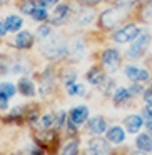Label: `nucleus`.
<instances>
[{
    "mask_svg": "<svg viewBox=\"0 0 152 155\" xmlns=\"http://www.w3.org/2000/svg\"><path fill=\"white\" fill-rule=\"evenodd\" d=\"M124 138H125V132L120 127H112L107 132V140L112 142V143H120V142H124Z\"/></svg>",
    "mask_w": 152,
    "mask_h": 155,
    "instance_id": "obj_12",
    "label": "nucleus"
},
{
    "mask_svg": "<svg viewBox=\"0 0 152 155\" xmlns=\"http://www.w3.org/2000/svg\"><path fill=\"white\" fill-rule=\"evenodd\" d=\"M145 127H147V132L152 135V120H147V124H145Z\"/></svg>",
    "mask_w": 152,
    "mask_h": 155,
    "instance_id": "obj_33",
    "label": "nucleus"
},
{
    "mask_svg": "<svg viewBox=\"0 0 152 155\" xmlns=\"http://www.w3.org/2000/svg\"><path fill=\"white\" fill-rule=\"evenodd\" d=\"M125 75L132 82H144L149 78V72L142 70V68H137V67H127L125 68Z\"/></svg>",
    "mask_w": 152,
    "mask_h": 155,
    "instance_id": "obj_8",
    "label": "nucleus"
},
{
    "mask_svg": "<svg viewBox=\"0 0 152 155\" xmlns=\"http://www.w3.org/2000/svg\"><path fill=\"white\" fill-rule=\"evenodd\" d=\"M87 117H89V108L84 107V105H80V107H75L74 110L70 112V115H69V120H70L72 125L79 127V125H82L85 120H87Z\"/></svg>",
    "mask_w": 152,
    "mask_h": 155,
    "instance_id": "obj_5",
    "label": "nucleus"
},
{
    "mask_svg": "<svg viewBox=\"0 0 152 155\" xmlns=\"http://www.w3.org/2000/svg\"><path fill=\"white\" fill-rule=\"evenodd\" d=\"M32 42H34V37H32L30 32H20L15 37V47L17 48H29V47H32Z\"/></svg>",
    "mask_w": 152,
    "mask_h": 155,
    "instance_id": "obj_10",
    "label": "nucleus"
},
{
    "mask_svg": "<svg viewBox=\"0 0 152 155\" xmlns=\"http://www.w3.org/2000/svg\"><path fill=\"white\" fill-rule=\"evenodd\" d=\"M8 107V97H5L4 94H0V110H5Z\"/></svg>",
    "mask_w": 152,
    "mask_h": 155,
    "instance_id": "obj_26",
    "label": "nucleus"
},
{
    "mask_svg": "<svg viewBox=\"0 0 152 155\" xmlns=\"http://www.w3.org/2000/svg\"><path fill=\"white\" fill-rule=\"evenodd\" d=\"M5 27H7L8 32H17V30H20V27H22V18L19 17V15H10V17H7V20H5Z\"/></svg>",
    "mask_w": 152,
    "mask_h": 155,
    "instance_id": "obj_17",
    "label": "nucleus"
},
{
    "mask_svg": "<svg viewBox=\"0 0 152 155\" xmlns=\"http://www.w3.org/2000/svg\"><path fill=\"white\" fill-rule=\"evenodd\" d=\"M55 118H57V117H54V115H50V114L44 115V117H42V125H44L45 128L52 127V125L55 124Z\"/></svg>",
    "mask_w": 152,
    "mask_h": 155,
    "instance_id": "obj_24",
    "label": "nucleus"
},
{
    "mask_svg": "<svg viewBox=\"0 0 152 155\" xmlns=\"http://www.w3.org/2000/svg\"><path fill=\"white\" fill-rule=\"evenodd\" d=\"M5 32H7V27H5V22H0V37H2V35H5Z\"/></svg>",
    "mask_w": 152,
    "mask_h": 155,
    "instance_id": "obj_32",
    "label": "nucleus"
},
{
    "mask_svg": "<svg viewBox=\"0 0 152 155\" xmlns=\"http://www.w3.org/2000/svg\"><path fill=\"white\" fill-rule=\"evenodd\" d=\"M65 52H67V45L62 44V42L49 44V45H45V48H44V54L47 55L49 58H60L62 55H65Z\"/></svg>",
    "mask_w": 152,
    "mask_h": 155,
    "instance_id": "obj_3",
    "label": "nucleus"
},
{
    "mask_svg": "<svg viewBox=\"0 0 152 155\" xmlns=\"http://www.w3.org/2000/svg\"><path fill=\"white\" fill-rule=\"evenodd\" d=\"M32 17H34L35 20L42 22V20H45V18H47V10H45L44 7H37L34 10V14H32Z\"/></svg>",
    "mask_w": 152,
    "mask_h": 155,
    "instance_id": "obj_22",
    "label": "nucleus"
},
{
    "mask_svg": "<svg viewBox=\"0 0 152 155\" xmlns=\"http://www.w3.org/2000/svg\"><path fill=\"white\" fill-rule=\"evenodd\" d=\"M144 100L147 102V104H152V87L144 90Z\"/></svg>",
    "mask_w": 152,
    "mask_h": 155,
    "instance_id": "obj_27",
    "label": "nucleus"
},
{
    "mask_svg": "<svg viewBox=\"0 0 152 155\" xmlns=\"http://www.w3.org/2000/svg\"><path fill=\"white\" fill-rule=\"evenodd\" d=\"M107 130V125H105V120L102 117H94L90 122H89V132L95 135H100Z\"/></svg>",
    "mask_w": 152,
    "mask_h": 155,
    "instance_id": "obj_9",
    "label": "nucleus"
},
{
    "mask_svg": "<svg viewBox=\"0 0 152 155\" xmlns=\"http://www.w3.org/2000/svg\"><path fill=\"white\" fill-rule=\"evenodd\" d=\"M140 35V30H139L135 25H127V27L120 28V30L115 32L114 40L119 42V44H127V42H132Z\"/></svg>",
    "mask_w": 152,
    "mask_h": 155,
    "instance_id": "obj_1",
    "label": "nucleus"
},
{
    "mask_svg": "<svg viewBox=\"0 0 152 155\" xmlns=\"http://www.w3.org/2000/svg\"><path fill=\"white\" fill-rule=\"evenodd\" d=\"M22 12H24V14H27V15H32L34 14V10L37 7H35V4L34 2H32V0H27V2H24V4H22Z\"/></svg>",
    "mask_w": 152,
    "mask_h": 155,
    "instance_id": "obj_23",
    "label": "nucleus"
},
{
    "mask_svg": "<svg viewBox=\"0 0 152 155\" xmlns=\"http://www.w3.org/2000/svg\"><path fill=\"white\" fill-rule=\"evenodd\" d=\"M107 153V143L102 138H94L89 142V147L85 148V155H105Z\"/></svg>",
    "mask_w": 152,
    "mask_h": 155,
    "instance_id": "obj_7",
    "label": "nucleus"
},
{
    "mask_svg": "<svg viewBox=\"0 0 152 155\" xmlns=\"http://www.w3.org/2000/svg\"><path fill=\"white\" fill-rule=\"evenodd\" d=\"M77 142L75 140H72V142H69L67 145L64 147V150H62V155H77Z\"/></svg>",
    "mask_w": 152,
    "mask_h": 155,
    "instance_id": "obj_20",
    "label": "nucleus"
},
{
    "mask_svg": "<svg viewBox=\"0 0 152 155\" xmlns=\"http://www.w3.org/2000/svg\"><path fill=\"white\" fill-rule=\"evenodd\" d=\"M129 97H130V92H129V88H117V92L114 94V102L115 104H124V102L129 100Z\"/></svg>",
    "mask_w": 152,
    "mask_h": 155,
    "instance_id": "obj_18",
    "label": "nucleus"
},
{
    "mask_svg": "<svg viewBox=\"0 0 152 155\" xmlns=\"http://www.w3.org/2000/svg\"><path fill=\"white\" fill-rule=\"evenodd\" d=\"M142 127V118L139 115H129L125 118V128H127L130 134H137Z\"/></svg>",
    "mask_w": 152,
    "mask_h": 155,
    "instance_id": "obj_11",
    "label": "nucleus"
},
{
    "mask_svg": "<svg viewBox=\"0 0 152 155\" xmlns=\"http://www.w3.org/2000/svg\"><path fill=\"white\" fill-rule=\"evenodd\" d=\"M59 0H39V4H40V7L47 8V7H54L55 4H57Z\"/></svg>",
    "mask_w": 152,
    "mask_h": 155,
    "instance_id": "obj_25",
    "label": "nucleus"
},
{
    "mask_svg": "<svg viewBox=\"0 0 152 155\" xmlns=\"http://www.w3.org/2000/svg\"><path fill=\"white\" fill-rule=\"evenodd\" d=\"M149 40H150L149 34H140L134 40V45H132L130 50H129V57L130 58H139L142 54H144V48L149 45Z\"/></svg>",
    "mask_w": 152,
    "mask_h": 155,
    "instance_id": "obj_2",
    "label": "nucleus"
},
{
    "mask_svg": "<svg viewBox=\"0 0 152 155\" xmlns=\"http://www.w3.org/2000/svg\"><path fill=\"white\" fill-rule=\"evenodd\" d=\"M39 35H40V37H49V35H50V27H47V25L40 27L39 28Z\"/></svg>",
    "mask_w": 152,
    "mask_h": 155,
    "instance_id": "obj_28",
    "label": "nucleus"
},
{
    "mask_svg": "<svg viewBox=\"0 0 152 155\" xmlns=\"http://www.w3.org/2000/svg\"><path fill=\"white\" fill-rule=\"evenodd\" d=\"M82 4H85V5H95V4H99L100 0H80Z\"/></svg>",
    "mask_w": 152,
    "mask_h": 155,
    "instance_id": "obj_31",
    "label": "nucleus"
},
{
    "mask_svg": "<svg viewBox=\"0 0 152 155\" xmlns=\"http://www.w3.org/2000/svg\"><path fill=\"white\" fill-rule=\"evenodd\" d=\"M15 92H17V88L12 84H7V82L5 84H0V94H4L5 97H14Z\"/></svg>",
    "mask_w": 152,
    "mask_h": 155,
    "instance_id": "obj_19",
    "label": "nucleus"
},
{
    "mask_svg": "<svg viewBox=\"0 0 152 155\" xmlns=\"http://www.w3.org/2000/svg\"><path fill=\"white\" fill-rule=\"evenodd\" d=\"M135 145H137L139 150L142 152H150L152 150V138L149 137L147 134H142L137 137V140H135Z\"/></svg>",
    "mask_w": 152,
    "mask_h": 155,
    "instance_id": "obj_15",
    "label": "nucleus"
},
{
    "mask_svg": "<svg viewBox=\"0 0 152 155\" xmlns=\"http://www.w3.org/2000/svg\"><path fill=\"white\" fill-rule=\"evenodd\" d=\"M19 90H20L25 97H32V95L35 94L34 84H32L29 78H20V82H19Z\"/></svg>",
    "mask_w": 152,
    "mask_h": 155,
    "instance_id": "obj_16",
    "label": "nucleus"
},
{
    "mask_svg": "<svg viewBox=\"0 0 152 155\" xmlns=\"http://www.w3.org/2000/svg\"><path fill=\"white\" fill-rule=\"evenodd\" d=\"M67 14H69V7H67V5H59V7L54 10V15H52V22H54L55 25H60L62 22L67 18Z\"/></svg>",
    "mask_w": 152,
    "mask_h": 155,
    "instance_id": "obj_13",
    "label": "nucleus"
},
{
    "mask_svg": "<svg viewBox=\"0 0 152 155\" xmlns=\"http://www.w3.org/2000/svg\"><path fill=\"white\" fill-rule=\"evenodd\" d=\"M104 78H105V75H104V72H102L99 67L90 68V70H89V74H87V80L90 82V84H94V85L102 84V82H104Z\"/></svg>",
    "mask_w": 152,
    "mask_h": 155,
    "instance_id": "obj_14",
    "label": "nucleus"
},
{
    "mask_svg": "<svg viewBox=\"0 0 152 155\" xmlns=\"http://www.w3.org/2000/svg\"><path fill=\"white\" fill-rule=\"evenodd\" d=\"M32 155H42V152H32Z\"/></svg>",
    "mask_w": 152,
    "mask_h": 155,
    "instance_id": "obj_34",
    "label": "nucleus"
},
{
    "mask_svg": "<svg viewBox=\"0 0 152 155\" xmlns=\"http://www.w3.org/2000/svg\"><path fill=\"white\" fill-rule=\"evenodd\" d=\"M140 90H142V88L139 87L137 84H135V85H132V87L129 88V92H130V95H137V94H140Z\"/></svg>",
    "mask_w": 152,
    "mask_h": 155,
    "instance_id": "obj_30",
    "label": "nucleus"
},
{
    "mask_svg": "<svg viewBox=\"0 0 152 155\" xmlns=\"http://www.w3.org/2000/svg\"><path fill=\"white\" fill-rule=\"evenodd\" d=\"M102 62H104L107 70H114L119 65V62H120V55H119V52L115 48H107L104 52V55H102Z\"/></svg>",
    "mask_w": 152,
    "mask_h": 155,
    "instance_id": "obj_4",
    "label": "nucleus"
},
{
    "mask_svg": "<svg viewBox=\"0 0 152 155\" xmlns=\"http://www.w3.org/2000/svg\"><path fill=\"white\" fill-rule=\"evenodd\" d=\"M67 94L69 95H84L85 94V88L84 85H67Z\"/></svg>",
    "mask_w": 152,
    "mask_h": 155,
    "instance_id": "obj_21",
    "label": "nucleus"
},
{
    "mask_svg": "<svg viewBox=\"0 0 152 155\" xmlns=\"http://www.w3.org/2000/svg\"><path fill=\"white\" fill-rule=\"evenodd\" d=\"M144 117L147 120H152V104H147V107L144 108Z\"/></svg>",
    "mask_w": 152,
    "mask_h": 155,
    "instance_id": "obj_29",
    "label": "nucleus"
},
{
    "mask_svg": "<svg viewBox=\"0 0 152 155\" xmlns=\"http://www.w3.org/2000/svg\"><path fill=\"white\" fill-rule=\"evenodd\" d=\"M119 18H120V12L117 8H110L100 15V25L104 28H112L119 22Z\"/></svg>",
    "mask_w": 152,
    "mask_h": 155,
    "instance_id": "obj_6",
    "label": "nucleus"
}]
</instances>
